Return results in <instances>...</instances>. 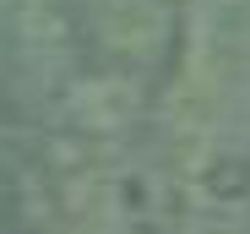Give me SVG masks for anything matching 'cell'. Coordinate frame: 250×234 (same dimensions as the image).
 Wrapping results in <instances>:
<instances>
[{"instance_id":"obj_1","label":"cell","mask_w":250,"mask_h":234,"mask_svg":"<svg viewBox=\"0 0 250 234\" xmlns=\"http://www.w3.org/2000/svg\"><path fill=\"white\" fill-rule=\"evenodd\" d=\"M44 234H136L125 185L87 152H60L44 174Z\"/></svg>"}]
</instances>
